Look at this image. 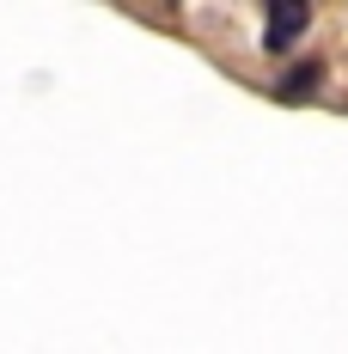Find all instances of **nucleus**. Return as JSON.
<instances>
[{
	"label": "nucleus",
	"mask_w": 348,
	"mask_h": 354,
	"mask_svg": "<svg viewBox=\"0 0 348 354\" xmlns=\"http://www.w3.org/2000/svg\"><path fill=\"white\" fill-rule=\"evenodd\" d=\"M306 25H312V12L306 6H269V37H263V49H293V37H306Z\"/></svg>",
	"instance_id": "obj_1"
},
{
	"label": "nucleus",
	"mask_w": 348,
	"mask_h": 354,
	"mask_svg": "<svg viewBox=\"0 0 348 354\" xmlns=\"http://www.w3.org/2000/svg\"><path fill=\"white\" fill-rule=\"evenodd\" d=\"M275 92H281V98H306V92H318V68H312V62H306V68H287Z\"/></svg>",
	"instance_id": "obj_2"
}]
</instances>
